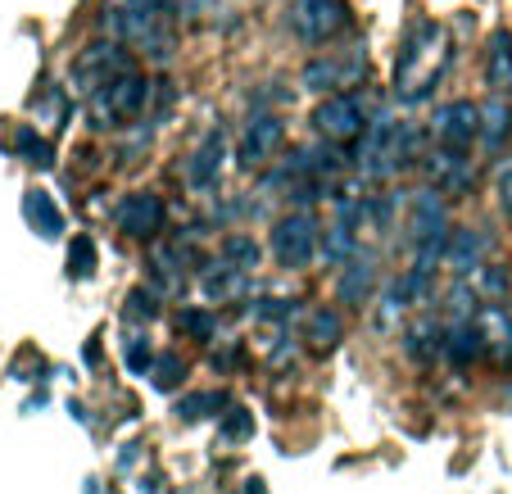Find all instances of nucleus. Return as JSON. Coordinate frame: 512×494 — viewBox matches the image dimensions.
<instances>
[{
	"mask_svg": "<svg viewBox=\"0 0 512 494\" xmlns=\"http://www.w3.org/2000/svg\"><path fill=\"white\" fill-rule=\"evenodd\" d=\"M100 23L114 41L141 46L145 55H173V5L168 0H105Z\"/></svg>",
	"mask_w": 512,
	"mask_h": 494,
	"instance_id": "f257e3e1",
	"label": "nucleus"
},
{
	"mask_svg": "<svg viewBox=\"0 0 512 494\" xmlns=\"http://www.w3.org/2000/svg\"><path fill=\"white\" fill-rule=\"evenodd\" d=\"M445 64H449V50H445V32H440V23H417V28L408 32L399 59H395L399 100H404V105L426 100L431 87L440 82V73H445Z\"/></svg>",
	"mask_w": 512,
	"mask_h": 494,
	"instance_id": "f03ea898",
	"label": "nucleus"
},
{
	"mask_svg": "<svg viewBox=\"0 0 512 494\" xmlns=\"http://www.w3.org/2000/svg\"><path fill=\"white\" fill-rule=\"evenodd\" d=\"M417 155V132L408 123H395V118H377L363 132V146H358V168L363 177H390L404 164H413Z\"/></svg>",
	"mask_w": 512,
	"mask_h": 494,
	"instance_id": "7ed1b4c3",
	"label": "nucleus"
},
{
	"mask_svg": "<svg viewBox=\"0 0 512 494\" xmlns=\"http://www.w3.org/2000/svg\"><path fill=\"white\" fill-rule=\"evenodd\" d=\"M145 105H150V82H145V73H136V68H123V73H114L105 87L87 96L91 123H96V127H123V123H132V118L145 114Z\"/></svg>",
	"mask_w": 512,
	"mask_h": 494,
	"instance_id": "20e7f679",
	"label": "nucleus"
},
{
	"mask_svg": "<svg viewBox=\"0 0 512 494\" xmlns=\"http://www.w3.org/2000/svg\"><path fill=\"white\" fill-rule=\"evenodd\" d=\"M290 28H295V37L309 41V46H322V41L340 37L349 28V5L345 0H300L290 10Z\"/></svg>",
	"mask_w": 512,
	"mask_h": 494,
	"instance_id": "39448f33",
	"label": "nucleus"
},
{
	"mask_svg": "<svg viewBox=\"0 0 512 494\" xmlns=\"http://www.w3.org/2000/svg\"><path fill=\"white\" fill-rule=\"evenodd\" d=\"M123 68H132L123 41H96V46H87L78 55V64H73V91L91 96V91H100L114 73H123Z\"/></svg>",
	"mask_w": 512,
	"mask_h": 494,
	"instance_id": "423d86ee",
	"label": "nucleus"
},
{
	"mask_svg": "<svg viewBox=\"0 0 512 494\" xmlns=\"http://www.w3.org/2000/svg\"><path fill=\"white\" fill-rule=\"evenodd\" d=\"M313 127L327 141H354V136L368 132V114L358 105V96H345V91H331L318 109H313Z\"/></svg>",
	"mask_w": 512,
	"mask_h": 494,
	"instance_id": "0eeeda50",
	"label": "nucleus"
},
{
	"mask_svg": "<svg viewBox=\"0 0 512 494\" xmlns=\"http://www.w3.org/2000/svg\"><path fill=\"white\" fill-rule=\"evenodd\" d=\"M435 146H449V150H472V141L481 136V105L472 100H449V105L435 109Z\"/></svg>",
	"mask_w": 512,
	"mask_h": 494,
	"instance_id": "6e6552de",
	"label": "nucleus"
},
{
	"mask_svg": "<svg viewBox=\"0 0 512 494\" xmlns=\"http://www.w3.org/2000/svg\"><path fill=\"white\" fill-rule=\"evenodd\" d=\"M272 254L286 268H304L318 254V223L309 214H286L277 223V232H272Z\"/></svg>",
	"mask_w": 512,
	"mask_h": 494,
	"instance_id": "1a4fd4ad",
	"label": "nucleus"
},
{
	"mask_svg": "<svg viewBox=\"0 0 512 494\" xmlns=\"http://www.w3.org/2000/svg\"><path fill=\"white\" fill-rule=\"evenodd\" d=\"M281 141H286V123H281L277 114L250 118V127H245V136H241V146H236V164H241V168L268 164V159L281 150Z\"/></svg>",
	"mask_w": 512,
	"mask_h": 494,
	"instance_id": "9d476101",
	"label": "nucleus"
},
{
	"mask_svg": "<svg viewBox=\"0 0 512 494\" xmlns=\"http://www.w3.org/2000/svg\"><path fill=\"white\" fill-rule=\"evenodd\" d=\"M426 173H431L440 195H463V191H472V182H476V168H472V159H467V150H449V146H435L431 155H426Z\"/></svg>",
	"mask_w": 512,
	"mask_h": 494,
	"instance_id": "9b49d317",
	"label": "nucleus"
},
{
	"mask_svg": "<svg viewBox=\"0 0 512 494\" xmlns=\"http://www.w3.org/2000/svg\"><path fill=\"white\" fill-rule=\"evenodd\" d=\"M114 223H118V232H127V236H155L159 227H164V200H159L155 191L123 195L114 209Z\"/></svg>",
	"mask_w": 512,
	"mask_h": 494,
	"instance_id": "f8f14e48",
	"label": "nucleus"
},
{
	"mask_svg": "<svg viewBox=\"0 0 512 494\" xmlns=\"http://www.w3.org/2000/svg\"><path fill=\"white\" fill-rule=\"evenodd\" d=\"M223 150H227L223 132H209L200 141V150L186 159V186H191V191H213V186H218V173H223Z\"/></svg>",
	"mask_w": 512,
	"mask_h": 494,
	"instance_id": "ddd939ff",
	"label": "nucleus"
},
{
	"mask_svg": "<svg viewBox=\"0 0 512 494\" xmlns=\"http://www.w3.org/2000/svg\"><path fill=\"white\" fill-rule=\"evenodd\" d=\"M363 73V55L354 59H336V55H322V59H309L304 64V87L313 91H340Z\"/></svg>",
	"mask_w": 512,
	"mask_h": 494,
	"instance_id": "4468645a",
	"label": "nucleus"
},
{
	"mask_svg": "<svg viewBox=\"0 0 512 494\" xmlns=\"http://www.w3.org/2000/svg\"><path fill=\"white\" fill-rule=\"evenodd\" d=\"M485 250H490V241H485V232H472V227H463V232H449L445 263L458 272V277H467V272L485 268Z\"/></svg>",
	"mask_w": 512,
	"mask_h": 494,
	"instance_id": "2eb2a0df",
	"label": "nucleus"
},
{
	"mask_svg": "<svg viewBox=\"0 0 512 494\" xmlns=\"http://www.w3.org/2000/svg\"><path fill=\"white\" fill-rule=\"evenodd\" d=\"M508 136H512V109H508V100L494 96L481 109V141H485V150H503Z\"/></svg>",
	"mask_w": 512,
	"mask_h": 494,
	"instance_id": "dca6fc26",
	"label": "nucleus"
},
{
	"mask_svg": "<svg viewBox=\"0 0 512 494\" xmlns=\"http://www.w3.org/2000/svg\"><path fill=\"white\" fill-rule=\"evenodd\" d=\"M241 291H245V268H236V263H213L204 272V295L209 300H232Z\"/></svg>",
	"mask_w": 512,
	"mask_h": 494,
	"instance_id": "f3484780",
	"label": "nucleus"
},
{
	"mask_svg": "<svg viewBox=\"0 0 512 494\" xmlns=\"http://www.w3.org/2000/svg\"><path fill=\"white\" fill-rule=\"evenodd\" d=\"M23 214H28V223L37 227L41 236H59V232H64V214L55 209V200H50L46 191H28V204H23Z\"/></svg>",
	"mask_w": 512,
	"mask_h": 494,
	"instance_id": "a211bd4d",
	"label": "nucleus"
},
{
	"mask_svg": "<svg viewBox=\"0 0 512 494\" xmlns=\"http://www.w3.org/2000/svg\"><path fill=\"white\" fill-rule=\"evenodd\" d=\"M485 78L494 91L512 87V32H494L490 41V64H485Z\"/></svg>",
	"mask_w": 512,
	"mask_h": 494,
	"instance_id": "6ab92c4d",
	"label": "nucleus"
},
{
	"mask_svg": "<svg viewBox=\"0 0 512 494\" xmlns=\"http://www.w3.org/2000/svg\"><path fill=\"white\" fill-rule=\"evenodd\" d=\"M372 286H377V268L363 259V263H354V268L340 277L336 291H340V300H345V304H363L372 295Z\"/></svg>",
	"mask_w": 512,
	"mask_h": 494,
	"instance_id": "aec40b11",
	"label": "nucleus"
},
{
	"mask_svg": "<svg viewBox=\"0 0 512 494\" xmlns=\"http://www.w3.org/2000/svg\"><path fill=\"white\" fill-rule=\"evenodd\" d=\"M481 349H485V331H481V327H472V322L454 327V340H449V359H454V363H467V359H476Z\"/></svg>",
	"mask_w": 512,
	"mask_h": 494,
	"instance_id": "412c9836",
	"label": "nucleus"
},
{
	"mask_svg": "<svg viewBox=\"0 0 512 494\" xmlns=\"http://www.w3.org/2000/svg\"><path fill=\"white\" fill-rule=\"evenodd\" d=\"M309 340H313L318 349L340 345V318H336V313H327V309L313 313V318H309Z\"/></svg>",
	"mask_w": 512,
	"mask_h": 494,
	"instance_id": "4be33fe9",
	"label": "nucleus"
},
{
	"mask_svg": "<svg viewBox=\"0 0 512 494\" xmlns=\"http://www.w3.org/2000/svg\"><path fill=\"white\" fill-rule=\"evenodd\" d=\"M223 254L236 263V268H245V272L259 268V245H254L250 236H227V241H223Z\"/></svg>",
	"mask_w": 512,
	"mask_h": 494,
	"instance_id": "5701e85b",
	"label": "nucleus"
},
{
	"mask_svg": "<svg viewBox=\"0 0 512 494\" xmlns=\"http://www.w3.org/2000/svg\"><path fill=\"white\" fill-rule=\"evenodd\" d=\"M68 268L78 272V277H91V272H96V245H91V236H78V241H73Z\"/></svg>",
	"mask_w": 512,
	"mask_h": 494,
	"instance_id": "b1692460",
	"label": "nucleus"
},
{
	"mask_svg": "<svg viewBox=\"0 0 512 494\" xmlns=\"http://www.w3.org/2000/svg\"><path fill=\"white\" fill-rule=\"evenodd\" d=\"M14 146H19L23 155L32 159V164H55V159H50V146L41 141L37 132H32V127H19V136H14Z\"/></svg>",
	"mask_w": 512,
	"mask_h": 494,
	"instance_id": "393cba45",
	"label": "nucleus"
},
{
	"mask_svg": "<svg viewBox=\"0 0 512 494\" xmlns=\"http://www.w3.org/2000/svg\"><path fill=\"white\" fill-rule=\"evenodd\" d=\"M177 327L191 331V336H200V340L213 336V318H209V313H200V309H186L182 318H177Z\"/></svg>",
	"mask_w": 512,
	"mask_h": 494,
	"instance_id": "a878e982",
	"label": "nucleus"
},
{
	"mask_svg": "<svg viewBox=\"0 0 512 494\" xmlns=\"http://www.w3.org/2000/svg\"><path fill=\"white\" fill-rule=\"evenodd\" d=\"M182 372H186L182 363H177L173 354H164V359L155 363V386H159V390H173V386H177V377H182Z\"/></svg>",
	"mask_w": 512,
	"mask_h": 494,
	"instance_id": "bb28decb",
	"label": "nucleus"
},
{
	"mask_svg": "<svg viewBox=\"0 0 512 494\" xmlns=\"http://www.w3.org/2000/svg\"><path fill=\"white\" fill-rule=\"evenodd\" d=\"M127 318H155V295H145V291H136L132 300H127Z\"/></svg>",
	"mask_w": 512,
	"mask_h": 494,
	"instance_id": "cd10ccee",
	"label": "nucleus"
},
{
	"mask_svg": "<svg viewBox=\"0 0 512 494\" xmlns=\"http://www.w3.org/2000/svg\"><path fill=\"white\" fill-rule=\"evenodd\" d=\"M127 368H132V372L150 368V345H141V340H127Z\"/></svg>",
	"mask_w": 512,
	"mask_h": 494,
	"instance_id": "c85d7f7f",
	"label": "nucleus"
},
{
	"mask_svg": "<svg viewBox=\"0 0 512 494\" xmlns=\"http://www.w3.org/2000/svg\"><path fill=\"white\" fill-rule=\"evenodd\" d=\"M223 436H232V440H241V436H250V417L236 408L232 417H227V427H223Z\"/></svg>",
	"mask_w": 512,
	"mask_h": 494,
	"instance_id": "c756f323",
	"label": "nucleus"
},
{
	"mask_svg": "<svg viewBox=\"0 0 512 494\" xmlns=\"http://www.w3.org/2000/svg\"><path fill=\"white\" fill-rule=\"evenodd\" d=\"M499 204H503V214L512 218V168L499 173Z\"/></svg>",
	"mask_w": 512,
	"mask_h": 494,
	"instance_id": "7c9ffc66",
	"label": "nucleus"
}]
</instances>
